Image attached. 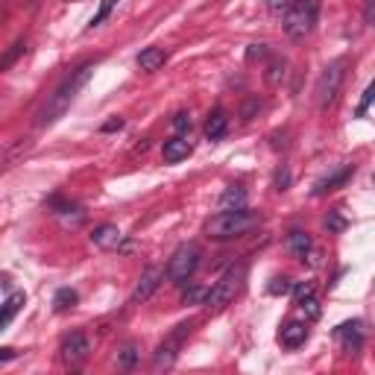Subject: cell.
I'll list each match as a JSON object with an SVG mask.
<instances>
[{
    "instance_id": "34",
    "label": "cell",
    "mask_w": 375,
    "mask_h": 375,
    "mask_svg": "<svg viewBox=\"0 0 375 375\" xmlns=\"http://www.w3.org/2000/svg\"><path fill=\"white\" fill-rule=\"evenodd\" d=\"M369 100H372V85L364 91V103L358 106V115H366V109H369Z\"/></svg>"
},
{
    "instance_id": "2",
    "label": "cell",
    "mask_w": 375,
    "mask_h": 375,
    "mask_svg": "<svg viewBox=\"0 0 375 375\" xmlns=\"http://www.w3.org/2000/svg\"><path fill=\"white\" fill-rule=\"evenodd\" d=\"M255 226H258V214L249 211L246 206H241V208H220V214H214L208 220L206 232L211 241H232V238L246 235Z\"/></svg>"
},
{
    "instance_id": "4",
    "label": "cell",
    "mask_w": 375,
    "mask_h": 375,
    "mask_svg": "<svg viewBox=\"0 0 375 375\" xmlns=\"http://www.w3.org/2000/svg\"><path fill=\"white\" fill-rule=\"evenodd\" d=\"M317 23V0H296L290 9H285V36L290 41H302Z\"/></svg>"
},
{
    "instance_id": "5",
    "label": "cell",
    "mask_w": 375,
    "mask_h": 375,
    "mask_svg": "<svg viewBox=\"0 0 375 375\" xmlns=\"http://www.w3.org/2000/svg\"><path fill=\"white\" fill-rule=\"evenodd\" d=\"M191 329H194V322L188 319V322H179L176 329H173L162 343H159V349H156V355H153V369L156 372H162V369H170L173 364H176V358H179V349L185 346V340L191 337Z\"/></svg>"
},
{
    "instance_id": "6",
    "label": "cell",
    "mask_w": 375,
    "mask_h": 375,
    "mask_svg": "<svg viewBox=\"0 0 375 375\" xmlns=\"http://www.w3.org/2000/svg\"><path fill=\"white\" fill-rule=\"evenodd\" d=\"M346 59H334L332 65H326V70L319 73V80H317V103L319 109H329L337 94H340V85L346 80Z\"/></svg>"
},
{
    "instance_id": "37",
    "label": "cell",
    "mask_w": 375,
    "mask_h": 375,
    "mask_svg": "<svg viewBox=\"0 0 375 375\" xmlns=\"http://www.w3.org/2000/svg\"><path fill=\"white\" fill-rule=\"evenodd\" d=\"M30 4H36V0H30Z\"/></svg>"
},
{
    "instance_id": "17",
    "label": "cell",
    "mask_w": 375,
    "mask_h": 375,
    "mask_svg": "<svg viewBox=\"0 0 375 375\" xmlns=\"http://www.w3.org/2000/svg\"><path fill=\"white\" fill-rule=\"evenodd\" d=\"M91 243L94 246H117L120 243V229L112 226V223H106V226H97L91 232Z\"/></svg>"
},
{
    "instance_id": "23",
    "label": "cell",
    "mask_w": 375,
    "mask_h": 375,
    "mask_svg": "<svg viewBox=\"0 0 375 375\" xmlns=\"http://www.w3.org/2000/svg\"><path fill=\"white\" fill-rule=\"evenodd\" d=\"M296 305L305 311V317H308V319H317V317H319V302H317V299H314L311 293L296 296Z\"/></svg>"
},
{
    "instance_id": "31",
    "label": "cell",
    "mask_w": 375,
    "mask_h": 375,
    "mask_svg": "<svg viewBox=\"0 0 375 375\" xmlns=\"http://www.w3.org/2000/svg\"><path fill=\"white\" fill-rule=\"evenodd\" d=\"M326 226H329L332 232H340V229L346 226V220H343L340 214H329V217H326Z\"/></svg>"
},
{
    "instance_id": "28",
    "label": "cell",
    "mask_w": 375,
    "mask_h": 375,
    "mask_svg": "<svg viewBox=\"0 0 375 375\" xmlns=\"http://www.w3.org/2000/svg\"><path fill=\"white\" fill-rule=\"evenodd\" d=\"M293 290V282L290 279H273V285H270V293H290Z\"/></svg>"
},
{
    "instance_id": "21",
    "label": "cell",
    "mask_w": 375,
    "mask_h": 375,
    "mask_svg": "<svg viewBox=\"0 0 375 375\" xmlns=\"http://www.w3.org/2000/svg\"><path fill=\"white\" fill-rule=\"evenodd\" d=\"M77 302H80V296H77V290H70V287H59L56 296H53V308H56L59 314H62V311H70Z\"/></svg>"
},
{
    "instance_id": "19",
    "label": "cell",
    "mask_w": 375,
    "mask_h": 375,
    "mask_svg": "<svg viewBox=\"0 0 375 375\" xmlns=\"http://www.w3.org/2000/svg\"><path fill=\"white\" fill-rule=\"evenodd\" d=\"M23 305V293H15V296H9L4 305H0V332H4L9 322L15 319V314H18V308Z\"/></svg>"
},
{
    "instance_id": "20",
    "label": "cell",
    "mask_w": 375,
    "mask_h": 375,
    "mask_svg": "<svg viewBox=\"0 0 375 375\" xmlns=\"http://www.w3.org/2000/svg\"><path fill=\"white\" fill-rule=\"evenodd\" d=\"M246 206V191L241 185H229L220 196V208H241Z\"/></svg>"
},
{
    "instance_id": "9",
    "label": "cell",
    "mask_w": 375,
    "mask_h": 375,
    "mask_svg": "<svg viewBox=\"0 0 375 375\" xmlns=\"http://www.w3.org/2000/svg\"><path fill=\"white\" fill-rule=\"evenodd\" d=\"M162 282H164V270H162V267H147V270L141 273V279H138L132 296H130V305H141V302H147V299L162 287Z\"/></svg>"
},
{
    "instance_id": "30",
    "label": "cell",
    "mask_w": 375,
    "mask_h": 375,
    "mask_svg": "<svg viewBox=\"0 0 375 375\" xmlns=\"http://www.w3.org/2000/svg\"><path fill=\"white\" fill-rule=\"evenodd\" d=\"M264 56H267V44H253V47H249V53H246V59H249V62L264 59Z\"/></svg>"
},
{
    "instance_id": "33",
    "label": "cell",
    "mask_w": 375,
    "mask_h": 375,
    "mask_svg": "<svg viewBox=\"0 0 375 375\" xmlns=\"http://www.w3.org/2000/svg\"><path fill=\"white\" fill-rule=\"evenodd\" d=\"M117 130H123V120H120V117H115V120L103 123V132H117Z\"/></svg>"
},
{
    "instance_id": "15",
    "label": "cell",
    "mask_w": 375,
    "mask_h": 375,
    "mask_svg": "<svg viewBox=\"0 0 375 375\" xmlns=\"http://www.w3.org/2000/svg\"><path fill=\"white\" fill-rule=\"evenodd\" d=\"M226 130H229L226 112H223V109H214V112L208 115V120H206V135H208V141L223 138V135H226Z\"/></svg>"
},
{
    "instance_id": "7",
    "label": "cell",
    "mask_w": 375,
    "mask_h": 375,
    "mask_svg": "<svg viewBox=\"0 0 375 375\" xmlns=\"http://www.w3.org/2000/svg\"><path fill=\"white\" fill-rule=\"evenodd\" d=\"M199 267V246L196 243H182L167 261V279L173 285H185Z\"/></svg>"
},
{
    "instance_id": "36",
    "label": "cell",
    "mask_w": 375,
    "mask_h": 375,
    "mask_svg": "<svg viewBox=\"0 0 375 375\" xmlns=\"http://www.w3.org/2000/svg\"><path fill=\"white\" fill-rule=\"evenodd\" d=\"M15 358H18L15 349H0V361H15Z\"/></svg>"
},
{
    "instance_id": "12",
    "label": "cell",
    "mask_w": 375,
    "mask_h": 375,
    "mask_svg": "<svg viewBox=\"0 0 375 375\" xmlns=\"http://www.w3.org/2000/svg\"><path fill=\"white\" fill-rule=\"evenodd\" d=\"M191 153H194V147H191V141L182 138V135L164 141V149H162V156H164L167 164H179V162H185Z\"/></svg>"
},
{
    "instance_id": "13",
    "label": "cell",
    "mask_w": 375,
    "mask_h": 375,
    "mask_svg": "<svg viewBox=\"0 0 375 375\" xmlns=\"http://www.w3.org/2000/svg\"><path fill=\"white\" fill-rule=\"evenodd\" d=\"M352 176H355V167H343V170L332 173V176L319 179V182L314 185V196H322V194H329V191H337V188H343L349 179H352Z\"/></svg>"
},
{
    "instance_id": "32",
    "label": "cell",
    "mask_w": 375,
    "mask_h": 375,
    "mask_svg": "<svg viewBox=\"0 0 375 375\" xmlns=\"http://www.w3.org/2000/svg\"><path fill=\"white\" fill-rule=\"evenodd\" d=\"M287 185H290V173L287 170H279L276 173V191H287Z\"/></svg>"
},
{
    "instance_id": "35",
    "label": "cell",
    "mask_w": 375,
    "mask_h": 375,
    "mask_svg": "<svg viewBox=\"0 0 375 375\" xmlns=\"http://www.w3.org/2000/svg\"><path fill=\"white\" fill-rule=\"evenodd\" d=\"M364 18H366V23H372V18H375V0H366V9H364Z\"/></svg>"
},
{
    "instance_id": "18",
    "label": "cell",
    "mask_w": 375,
    "mask_h": 375,
    "mask_svg": "<svg viewBox=\"0 0 375 375\" xmlns=\"http://www.w3.org/2000/svg\"><path fill=\"white\" fill-rule=\"evenodd\" d=\"M23 50H27V41H23V38H18V41H12L6 50H4V53H0V73H6L21 56H23Z\"/></svg>"
},
{
    "instance_id": "22",
    "label": "cell",
    "mask_w": 375,
    "mask_h": 375,
    "mask_svg": "<svg viewBox=\"0 0 375 375\" xmlns=\"http://www.w3.org/2000/svg\"><path fill=\"white\" fill-rule=\"evenodd\" d=\"M138 358H141V349H138V343H127L117 352V366L120 369H132L135 364H138Z\"/></svg>"
},
{
    "instance_id": "14",
    "label": "cell",
    "mask_w": 375,
    "mask_h": 375,
    "mask_svg": "<svg viewBox=\"0 0 375 375\" xmlns=\"http://www.w3.org/2000/svg\"><path fill=\"white\" fill-rule=\"evenodd\" d=\"M164 62H167V53H164L162 47H147V50H141V53H138V68L147 70V73L159 70Z\"/></svg>"
},
{
    "instance_id": "25",
    "label": "cell",
    "mask_w": 375,
    "mask_h": 375,
    "mask_svg": "<svg viewBox=\"0 0 375 375\" xmlns=\"http://www.w3.org/2000/svg\"><path fill=\"white\" fill-rule=\"evenodd\" d=\"M117 6V0H103V4H100V9H97V15L88 21V27L94 30V27H100V23H103L109 15H112V9Z\"/></svg>"
},
{
    "instance_id": "3",
    "label": "cell",
    "mask_w": 375,
    "mask_h": 375,
    "mask_svg": "<svg viewBox=\"0 0 375 375\" xmlns=\"http://www.w3.org/2000/svg\"><path fill=\"white\" fill-rule=\"evenodd\" d=\"M243 282H246V264H243V261H241V264H232V267L220 276V282H214V287H211V290H206L203 305H206L211 314L223 311L229 302H235V296L241 293Z\"/></svg>"
},
{
    "instance_id": "10",
    "label": "cell",
    "mask_w": 375,
    "mask_h": 375,
    "mask_svg": "<svg viewBox=\"0 0 375 375\" xmlns=\"http://www.w3.org/2000/svg\"><path fill=\"white\" fill-rule=\"evenodd\" d=\"M334 337L343 343L346 352H358L364 343V329H361V322H343V326L334 329Z\"/></svg>"
},
{
    "instance_id": "29",
    "label": "cell",
    "mask_w": 375,
    "mask_h": 375,
    "mask_svg": "<svg viewBox=\"0 0 375 375\" xmlns=\"http://www.w3.org/2000/svg\"><path fill=\"white\" fill-rule=\"evenodd\" d=\"M296 4V0H267V9L270 12H285V9H290Z\"/></svg>"
},
{
    "instance_id": "16",
    "label": "cell",
    "mask_w": 375,
    "mask_h": 375,
    "mask_svg": "<svg viewBox=\"0 0 375 375\" xmlns=\"http://www.w3.org/2000/svg\"><path fill=\"white\" fill-rule=\"evenodd\" d=\"M287 253L299 261H305L311 255V238L305 232H290L287 235Z\"/></svg>"
},
{
    "instance_id": "11",
    "label": "cell",
    "mask_w": 375,
    "mask_h": 375,
    "mask_svg": "<svg viewBox=\"0 0 375 375\" xmlns=\"http://www.w3.org/2000/svg\"><path fill=\"white\" fill-rule=\"evenodd\" d=\"M279 340H282L285 349H299L308 340V326H305V322H299V319H290V322H285V326H282Z\"/></svg>"
},
{
    "instance_id": "26",
    "label": "cell",
    "mask_w": 375,
    "mask_h": 375,
    "mask_svg": "<svg viewBox=\"0 0 375 375\" xmlns=\"http://www.w3.org/2000/svg\"><path fill=\"white\" fill-rule=\"evenodd\" d=\"M185 305H199V302H203V299H206V287H196V285H191L188 290H185Z\"/></svg>"
},
{
    "instance_id": "24",
    "label": "cell",
    "mask_w": 375,
    "mask_h": 375,
    "mask_svg": "<svg viewBox=\"0 0 375 375\" xmlns=\"http://www.w3.org/2000/svg\"><path fill=\"white\" fill-rule=\"evenodd\" d=\"M264 80H267V85H282V80H285V62H279V59L270 62Z\"/></svg>"
},
{
    "instance_id": "27",
    "label": "cell",
    "mask_w": 375,
    "mask_h": 375,
    "mask_svg": "<svg viewBox=\"0 0 375 375\" xmlns=\"http://www.w3.org/2000/svg\"><path fill=\"white\" fill-rule=\"evenodd\" d=\"M173 130H176V132H191V115L179 112L176 117H173Z\"/></svg>"
},
{
    "instance_id": "1",
    "label": "cell",
    "mask_w": 375,
    "mask_h": 375,
    "mask_svg": "<svg viewBox=\"0 0 375 375\" xmlns=\"http://www.w3.org/2000/svg\"><path fill=\"white\" fill-rule=\"evenodd\" d=\"M91 73H94V62L77 68V70H70L68 77L53 88V94H47V100L38 106L36 112V130H47V127H53V123L59 117H65V112L70 109V103L77 100V94L85 88V83L91 80Z\"/></svg>"
},
{
    "instance_id": "8",
    "label": "cell",
    "mask_w": 375,
    "mask_h": 375,
    "mask_svg": "<svg viewBox=\"0 0 375 375\" xmlns=\"http://www.w3.org/2000/svg\"><path fill=\"white\" fill-rule=\"evenodd\" d=\"M88 352H91V343H88V337H85L83 332L68 334V337L62 340V349H59L62 364H65L68 369L83 366V364H85V358H88Z\"/></svg>"
}]
</instances>
